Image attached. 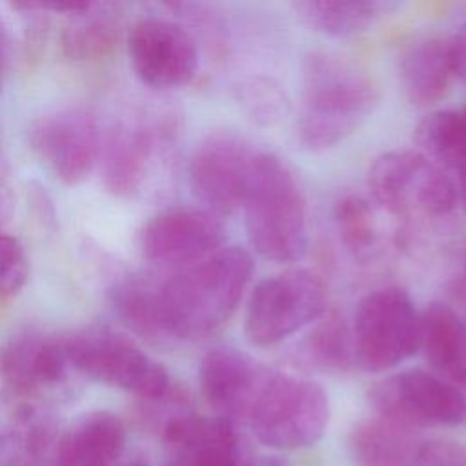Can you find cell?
Here are the masks:
<instances>
[{
    "mask_svg": "<svg viewBox=\"0 0 466 466\" xmlns=\"http://www.w3.org/2000/svg\"><path fill=\"white\" fill-rule=\"evenodd\" d=\"M164 466H251L237 426L224 417L177 413L162 428Z\"/></svg>",
    "mask_w": 466,
    "mask_h": 466,
    "instance_id": "5bb4252c",
    "label": "cell"
},
{
    "mask_svg": "<svg viewBox=\"0 0 466 466\" xmlns=\"http://www.w3.org/2000/svg\"><path fill=\"white\" fill-rule=\"evenodd\" d=\"M251 273V255L229 246L162 280L158 300L167 335L200 340L217 333L235 313Z\"/></svg>",
    "mask_w": 466,
    "mask_h": 466,
    "instance_id": "7a4b0ae2",
    "label": "cell"
},
{
    "mask_svg": "<svg viewBox=\"0 0 466 466\" xmlns=\"http://www.w3.org/2000/svg\"><path fill=\"white\" fill-rule=\"evenodd\" d=\"M251 466H286L279 461H273V459H266V461H260V462H253Z\"/></svg>",
    "mask_w": 466,
    "mask_h": 466,
    "instance_id": "836d02e7",
    "label": "cell"
},
{
    "mask_svg": "<svg viewBox=\"0 0 466 466\" xmlns=\"http://www.w3.org/2000/svg\"><path fill=\"white\" fill-rule=\"evenodd\" d=\"M257 149L231 133L208 135L189 160V186L204 209L226 215L240 208Z\"/></svg>",
    "mask_w": 466,
    "mask_h": 466,
    "instance_id": "7c38bea8",
    "label": "cell"
},
{
    "mask_svg": "<svg viewBox=\"0 0 466 466\" xmlns=\"http://www.w3.org/2000/svg\"><path fill=\"white\" fill-rule=\"evenodd\" d=\"M64 337L24 329L0 344V379L16 393L58 382L67 368Z\"/></svg>",
    "mask_w": 466,
    "mask_h": 466,
    "instance_id": "2e32d148",
    "label": "cell"
},
{
    "mask_svg": "<svg viewBox=\"0 0 466 466\" xmlns=\"http://www.w3.org/2000/svg\"><path fill=\"white\" fill-rule=\"evenodd\" d=\"M375 200L395 217H441L457 204L455 184L417 151L382 153L370 167Z\"/></svg>",
    "mask_w": 466,
    "mask_h": 466,
    "instance_id": "ba28073f",
    "label": "cell"
},
{
    "mask_svg": "<svg viewBox=\"0 0 466 466\" xmlns=\"http://www.w3.org/2000/svg\"><path fill=\"white\" fill-rule=\"evenodd\" d=\"M122 466H147V462H144L142 459H133V461H129V462H126Z\"/></svg>",
    "mask_w": 466,
    "mask_h": 466,
    "instance_id": "e575fe53",
    "label": "cell"
},
{
    "mask_svg": "<svg viewBox=\"0 0 466 466\" xmlns=\"http://www.w3.org/2000/svg\"><path fill=\"white\" fill-rule=\"evenodd\" d=\"M158 284L147 277H129L120 280L111 291V302L122 322L149 342H166L171 337L166 331Z\"/></svg>",
    "mask_w": 466,
    "mask_h": 466,
    "instance_id": "7402d4cb",
    "label": "cell"
},
{
    "mask_svg": "<svg viewBox=\"0 0 466 466\" xmlns=\"http://www.w3.org/2000/svg\"><path fill=\"white\" fill-rule=\"evenodd\" d=\"M297 140L308 151H326L353 135L380 102L375 76L359 62L313 51L302 62Z\"/></svg>",
    "mask_w": 466,
    "mask_h": 466,
    "instance_id": "6da1fadb",
    "label": "cell"
},
{
    "mask_svg": "<svg viewBox=\"0 0 466 466\" xmlns=\"http://www.w3.org/2000/svg\"><path fill=\"white\" fill-rule=\"evenodd\" d=\"M415 466H466V444L455 441L420 442Z\"/></svg>",
    "mask_w": 466,
    "mask_h": 466,
    "instance_id": "f546056e",
    "label": "cell"
},
{
    "mask_svg": "<svg viewBox=\"0 0 466 466\" xmlns=\"http://www.w3.org/2000/svg\"><path fill=\"white\" fill-rule=\"evenodd\" d=\"M240 208L253 249L275 262H293L308 244L304 193L289 166L273 153L257 151Z\"/></svg>",
    "mask_w": 466,
    "mask_h": 466,
    "instance_id": "3957f363",
    "label": "cell"
},
{
    "mask_svg": "<svg viewBox=\"0 0 466 466\" xmlns=\"http://www.w3.org/2000/svg\"><path fill=\"white\" fill-rule=\"evenodd\" d=\"M300 340L299 355L309 366L324 371H344L353 360V342L339 313H324Z\"/></svg>",
    "mask_w": 466,
    "mask_h": 466,
    "instance_id": "484cf974",
    "label": "cell"
},
{
    "mask_svg": "<svg viewBox=\"0 0 466 466\" xmlns=\"http://www.w3.org/2000/svg\"><path fill=\"white\" fill-rule=\"evenodd\" d=\"M266 368L235 348H215L204 355L198 368L202 395L218 417L235 426L242 424Z\"/></svg>",
    "mask_w": 466,
    "mask_h": 466,
    "instance_id": "9a60e30c",
    "label": "cell"
},
{
    "mask_svg": "<svg viewBox=\"0 0 466 466\" xmlns=\"http://www.w3.org/2000/svg\"><path fill=\"white\" fill-rule=\"evenodd\" d=\"M235 102L257 126L271 127L291 111L289 98L279 82L266 76H248L235 86Z\"/></svg>",
    "mask_w": 466,
    "mask_h": 466,
    "instance_id": "4316f807",
    "label": "cell"
},
{
    "mask_svg": "<svg viewBox=\"0 0 466 466\" xmlns=\"http://www.w3.org/2000/svg\"><path fill=\"white\" fill-rule=\"evenodd\" d=\"M353 360L364 371L395 368L420 350V315L402 288L366 295L355 311Z\"/></svg>",
    "mask_w": 466,
    "mask_h": 466,
    "instance_id": "8992f818",
    "label": "cell"
},
{
    "mask_svg": "<svg viewBox=\"0 0 466 466\" xmlns=\"http://www.w3.org/2000/svg\"><path fill=\"white\" fill-rule=\"evenodd\" d=\"M326 313V291L308 269H288L260 280L246 306L244 333L253 346H271Z\"/></svg>",
    "mask_w": 466,
    "mask_h": 466,
    "instance_id": "52a82bcc",
    "label": "cell"
},
{
    "mask_svg": "<svg viewBox=\"0 0 466 466\" xmlns=\"http://www.w3.org/2000/svg\"><path fill=\"white\" fill-rule=\"evenodd\" d=\"M153 155V137L144 127L118 131L109 144L106 158V184L116 195L133 193L146 171Z\"/></svg>",
    "mask_w": 466,
    "mask_h": 466,
    "instance_id": "603a6c76",
    "label": "cell"
},
{
    "mask_svg": "<svg viewBox=\"0 0 466 466\" xmlns=\"http://www.w3.org/2000/svg\"><path fill=\"white\" fill-rule=\"evenodd\" d=\"M420 350L433 373L466 397V326L450 306L433 302L420 315Z\"/></svg>",
    "mask_w": 466,
    "mask_h": 466,
    "instance_id": "d6986e66",
    "label": "cell"
},
{
    "mask_svg": "<svg viewBox=\"0 0 466 466\" xmlns=\"http://www.w3.org/2000/svg\"><path fill=\"white\" fill-rule=\"evenodd\" d=\"M224 235L218 215L204 208L177 206L149 218L140 233V248L151 262L182 269L218 251Z\"/></svg>",
    "mask_w": 466,
    "mask_h": 466,
    "instance_id": "4fadbf2b",
    "label": "cell"
},
{
    "mask_svg": "<svg viewBox=\"0 0 466 466\" xmlns=\"http://www.w3.org/2000/svg\"><path fill=\"white\" fill-rule=\"evenodd\" d=\"M7 64H9V36H7V29L4 27V22L0 18V87L4 84Z\"/></svg>",
    "mask_w": 466,
    "mask_h": 466,
    "instance_id": "1f68e13d",
    "label": "cell"
},
{
    "mask_svg": "<svg viewBox=\"0 0 466 466\" xmlns=\"http://www.w3.org/2000/svg\"><path fill=\"white\" fill-rule=\"evenodd\" d=\"M453 49H455L457 75H461L466 80V24L453 36Z\"/></svg>",
    "mask_w": 466,
    "mask_h": 466,
    "instance_id": "4dcf8cb0",
    "label": "cell"
},
{
    "mask_svg": "<svg viewBox=\"0 0 466 466\" xmlns=\"http://www.w3.org/2000/svg\"><path fill=\"white\" fill-rule=\"evenodd\" d=\"M457 75L453 36L422 35L399 56V76L406 98L415 106L441 100Z\"/></svg>",
    "mask_w": 466,
    "mask_h": 466,
    "instance_id": "e0dca14e",
    "label": "cell"
},
{
    "mask_svg": "<svg viewBox=\"0 0 466 466\" xmlns=\"http://www.w3.org/2000/svg\"><path fill=\"white\" fill-rule=\"evenodd\" d=\"M377 417L419 430L466 422V397L433 371L404 370L370 390Z\"/></svg>",
    "mask_w": 466,
    "mask_h": 466,
    "instance_id": "9c48e42d",
    "label": "cell"
},
{
    "mask_svg": "<svg viewBox=\"0 0 466 466\" xmlns=\"http://www.w3.org/2000/svg\"><path fill=\"white\" fill-rule=\"evenodd\" d=\"M67 362L86 377L135 393L146 400H162L171 390L167 370L151 359L135 339L109 326H86L64 337Z\"/></svg>",
    "mask_w": 466,
    "mask_h": 466,
    "instance_id": "5b68a950",
    "label": "cell"
},
{
    "mask_svg": "<svg viewBox=\"0 0 466 466\" xmlns=\"http://www.w3.org/2000/svg\"><path fill=\"white\" fill-rule=\"evenodd\" d=\"M29 146L44 166L66 186L82 184L100 157L96 120L84 109H56L29 127Z\"/></svg>",
    "mask_w": 466,
    "mask_h": 466,
    "instance_id": "30bf717a",
    "label": "cell"
},
{
    "mask_svg": "<svg viewBox=\"0 0 466 466\" xmlns=\"http://www.w3.org/2000/svg\"><path fill=\"white\" fill-rule=\"evenodd\" d=\"M415 138L430 160L457 171L466 167V106L426 115L415 129Z\"/></svg>",
    "mask_w": 466,
    "mask_h": 466,
    "instance_id": "cb8c5ba5",
    "label": "cell"
},
{
    "mask_svg": "<svg viewBox=\"0 0 466 466\" xmlns=\"http://www.w3.org/2000/svg\"><path fill=\"white\" fill-rule=\"evenodd\" d=\"M457 191V200L461 202L462 209L466 211V167L459 169V184L455 186Z\"/></svg>",
    "mask_w": 466,
    "mask_h": 466,
    "instance_id": "d6a6232c",
    "label": "cell"
},
{
    "mask_svg": "<svg viewBox=\"0 0 466 466\" xmlns=\"http://www.w3.org/2000/svg\"><path fill=\"white\" fill-rule=\"evenodd\" d=\"M127 56L135 76L153 89L186 86L198 67L193 36L182 25L157 16L133 24L127 33Z\"/></svg>",
    "mask_w": 466,
    "mask_h": 466,
    "instance_id": "8fae6325",
    "label": "cell"
},
{
    "mask_svg": "<svg viewBox=\"0 0 466 466\" xmlns=\"http://www.w3.org/2000/svg\"><path fill=\"white\" fill-rule=\"evenodd\" d=\"M98 4L71 15L75 20L62 33L64 53L73 60H91L107 55L120 36V18L113 11H98Z\"/></svg>",
    "mask_w": 466,
    "mask_h": 466,
    "instance_id": "d4e9b609",
    "label": "cell"
},
{
    "mask_svg": "<svg viewBox=\"0 0 466 466\" xmlns=\"http://www.w3.org/2000/svg\"><path fill=\"white\" fill-rule=\"evenodd\" d=\"M397 2L384 0H304L295 2L299 18L326 36H351L391 15Z\"/></svg>",
    "mask_w": 466,
    "mask_h": 466,
    "instance_id": "44dd1931",
    "label": "cell"
},
{
    "mask_svg": "<svg viewBox=\"0 0 466 466\" xmlns=\"http://www.w3.org/2000/svg\"><path fill=\"white\" fill-rule=\"evenodd\" d=\"M335 222L342 242L357 255L368 253L377 240L371 208L357 195H344L335 204Z\"/></svg>",
    "mask_w": 466,
    "mask_h": 466,
    "instance_id": "83f0119b",
    "label": "cell"
},
{
    "mask_svg": "<svg viewBox=\"0 0 466 466\" xmlns=\"http://www.w3.org/2000/svg\"><path fill=\"white\" fill-rule=\"evenodd\" d=\"M419 444L413 430L380 417L360 420L350 433L355 466H415Z\"/></svg>",
    "mask_w": 466,
    "mask_h": 466,
    "instance_id": "ffe728a7",
    "label": "cell"
},
{
    "mask_svg": "<svg viewBox=\"0 0 466 466\" xmlns=\"http://www.w3.org/2000/svg\"><path fill=\"white\" fill-rule=\"evenodd\" d=\"M29 279V260L24 246L11 235L0 233V302L22 291Z\"/></svg>",
    "mask_w": 466,
    "mask_h": 466,
    "instance_id": "f1b7e54d",
    "label": "cell"
},
{
    "mask_svg": "<svg viewBox=\"0 0 466 466\" xmlns=\"http://www.w3.org/2000/svg\"><path fill=\"white\" fill-rule=\"evenodd\" d=\"M329 422V400L313 380L266 368L244 415L253 435L275 450L315 444Z\"/></svg>",
    "mask_w": 466,
    "mask_h": 466,
    "instance_id": "277c9868",
    "label": "cell"
},
{
    "mask_svg": "<svg viewBox=\"0 0 466 466\" xmlns=\"http://www.w3.org/2000/svg\"><path fill=\"white\" fill-rule=\"evenodd\" d=\"M126 444L122 420L111 411L80 415L62 435L55 466H115Z\"/></svg>",
    "mask_w": 466,
    "mask_h": 466,
    "instance_id": "ac0fdd59",
    "label": "cell"
}]
</instances>
